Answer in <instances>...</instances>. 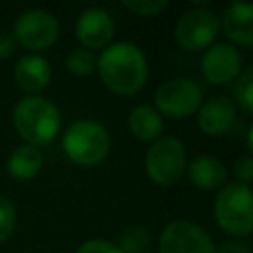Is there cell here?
I'll use <instances>...</instances> for the list:
<instances>
[{
  "instance_id": "ac0fdd59",
  "label": "cell",
  "mask_w": 253,
  "mask_h": 253,
  "mask_svg": "<svg viewBox=\"0 0 253 253\" xmlns=\"http://www.w3.org/2000/svg\"><path fill=\"white\" fill-rule=\"evenodd\" d=\"M121 253H144L150 245V233L144 227H128L121 233L119 243H115Z\"/></svg>"
},
{
  "instance_id": "9c48e42d",
  "label": "cell",
  "mask_w": 253,
  "mask_h": 253,
  "mask_svg": "<svg viewBox=\"0 0 253 253\" xmlns=\"http://www.w3.org/2000/svg\"><path fill=\"white\" fill-rule=\"evenodd\" d=\"M211 237L194 221H170L158 239V253H215Z\"/></svg>"
},
{
  "instance_id": "7a4b0ae2",
  "label": "cell",
  "mask_w": 253,
  "mask_h": 253,
  "mask_svg": "<svg viewBox=\"0 0 253 253\" xmlns=\"http://www.w3.org/2000/svg\"><path fill=\"white\" fill-rule=\"evenodd\" d=\"M12 121L16 132L26 140V144L36 148L49 144L61 128V113L57 105L38 95L20 99L14 105Z\"/></svg>"
},
{
  "instance_id": "7c38bea8",
  "label": "cell",
  "mask_w": 253,
  "mask_h": 253,
  "mask_svg": "<svg viewBox=\"0 0 253 253\" xmlns=\"http://www.w3.org/2000/svg\"><path fill=\"white\" fill-rule=\"evenodd\" d=\"M235 121V103L225 95L210 97L198 109V126L204 134L219 136L229 130Z\"/></svg>"
},
{
  "instance_id": "603a6c76",
  "label": "cell",
  "mask_w": 253,
  "mask_h": 253,
  "mask_svg": "<svg viewBox=\"0 0 253 253\" xmlns=\"http://www.w3.org/2000/svg\"><path fill=\"white\" fill-rule=\"evenodd\" d=\"M233 174H235V182H241V184H247L253 180V158L251 154H243L235 160L233 164Z\"/></svg>"
},
{
  "instance_id": "5b68a950",
  "label": "cell",
  "mask_w": 253,
  "mask_h": 253,
  "mask_svg": "<svg viewBox=\"0 0 253 253\" xmlns=\"http://www.w3.org/2000/svg\"><path fill=\"white\" fill-rule=\"evenodd\" d=\"M144 168L158 186L176 184L186 170V150L176 136H160L146 150Z\"/></svg>"
},
{
  "instance_id": "30bf717a",
  "label": "cell",
  "mask_w": 253,
  "mask_h": 253,
  "mask_svg": "<svg viewBox=\"0 0 253 253\" xmlns=\"http://www.w3.org/2000/svg\"><path fill=\"white\" fill-rule=\"evenodd\" d=\"M202 73L213 85H223L241 73V53L231 43H213L202 55Z\"/></svg>"
},
{
  "instance_id": "277c9868",
  "label": "cell",
  "mask_w": 253,
  "mask_h": 253,
  "mask_svg": "<svg viewBox=\"0 0 253 253\" xmlns=\"http://www.w3.org/2000/svg\"><path fill=\"white\" fill-rule=\"evenodd\" d=\"M213 215L217 225L231 233L245 237L253 229V194L247 184H225L213 202Z\"/></svg>"
},
{
  "instance_id": "7402d4cb",
  "label": "cell",
  "mask_w": 253,
  "mask_h": 253,
  "mask_svg": "<svg viewBox=\"0 0 253 253\" xmlns=\"http://www.w3.org/2000/svg\"><path fill=\"white\" fill-rule=\"evenodd\" d=\"M123 6L136 16H154L160 14L168 2L166 0H123Z\"/></svg>"
},
{
  "instance_id": "e0dca14e",
  "label": "cell",
  "mask_w": 253,
  "mask_h": 253,
  "mask_svg": "<svg viewBox=\"0 0 253 253\" xmlns=\"http://www.w3.org/2000/svg\"><path fill=\"white\" fill-rule=\"evenodd\" d=\"M128 128L138 140L154 142L156 138H160L164 125H162V117L158 115V111L154 107L136 105L128 115Z\"/></svg>"
},
{
  "instance_id": "6da1fadb",
  "label": "cell",
  "mask_w": 253,
  "mask_h": 253,
  "mask_svg": "<svg viewBox=\"0 0 253 253\" xmlns=\"http://www.w3.org/2000/svg\"><path fill=\"white\" fill-rule=\"evenodd\" d=\"M97 71L105 87L115 95H134L146 83L148 61L136 43L117 42L103 49Z\"/></svg>"
},
{
  "instance_id": "2e32d148",
  "label": "cell",
  "mask_w": 253,
  "mask_h": 253,
  "mask_svg": "<svg viewBox=\"0 0 253 253\" xmlns=\"http://www.w3.org/2000/svg\"><path fill=\"white\" fill-rule=\"evenodd\" d=\"M42 164H43V156L40 148L30 144H20L10 152L6 168L10 176L16 180H32L42 170Z\"/></svg>"
},
{
  "instance_id": "44dd1931",
  "label": "cell",
  "mask_w": 253,
  "mask_h": 253,
  "mask_svg": "<svg viewBox=\"0 0 253 253\" xmlns=\"http://www.w3.org/2000/svg\"><path fill=\"white\" fill-rule=\"evenodd\" d=\"M16 229V208L6 198L0 196V243H4Z\"/></svg>"
},
{
  "instance_id": "d6986e66",
  "label": "cell",
  "mask_w": 253,
  "mask_h": 253,
  "mask_svg": "<svg viewBox=\"0 0 253 253\" xmlns=\"http://www.w3.org/2000/svg\"><path fill=\"white\" fill-rule=\"evenodd\" d=\"M65 65L67 69L73 73V75H91L95 69H97V57L91 49L87 47H75L67 53V59H65Z\"/></svg>"
},
{
  "instance_id": "484cf974",
  "label": "cell",
  "mask_w": 253,
  "mask_h": 253,
  "mask_svg": "<svg viewBox=\"0 0 253 253\" xmlns=\"http://www.w3.org/2000/svg\"><path fill=\"white\" fill-rule=\"evenodd\" d=\"M215 253H251L249 245L241 239H229L225 241L219 249H215Z\"/></svg>"
},
{
  "instance_id": "cb8c5ba5",
  "label": "cell",
  "mask_w": 253,
  "mask_h": 253,
  "mask_svg": "<svg viewBox=\"0 0 253 253\" xmlns=\"http://www.w3.org/2000/svg\"><path fill=\"white\" fill-rule=\"evenodd\" d=\"M75 253H121L119 247L107 239H89L77 247Z\"/></svg>"
},
{
  "instance_id": "5bb4252c",
  "label": "cell",
  "mask_w": 253,
  "mask_h": 253,
  "mask_svg": "<svg viewBox=\"0 0 253 253\" xmlns=\"http://www.w3.org/2000/svg\"><path fill=\"white\" fill-rule=\"evenodd\" d=\"M14 81L26 93H40L51 81V65L42 55H24L14 65Z\"/></svg>"
},
{
  "instance_id": "d4e9b609",
  "label": "cell",
  "mask_w": 253,
  "mask_h": 253,
  "mask_svg": "<svg viewBox=\"0 0 253 253\" xmlns=\"http://www.w3.org/2000/svg\"><path fill=\"white\" fill-rule=\"evenodd\" d=\"M14 47H16V40H14V36H12L10 32L0 30V61L6 59V57H10L12 51H14Z\"/></svg>"
},
{
  "instance_id": "8992f818",
  "label": "cell",
  "mask_w": 253,
  "mask_h": 253,
  "mask_svg": "<svg viewBox=\"0 0 253 253\" xmlns=\"http://www.w3.org/2000/svg\"><path fill=\"white\" fill-rule=\"evenodd\" d=\"M12 36L22 47L30 51H42L55 43L59 36V22L47 10L30 8L16 18Z\"/></svg>"
},
{
  "instance_id": "3957f363",
  "label": "cell",
  "mask_w": 253,
  "mask_h": 253,
  "mask_svg": "<svg viewBox=\"0 0 253 253\" xmlns=\"http://www.w3.org/2000/svg\"><path fill=\"white\" fill-rule=\"evenodd\" d=\"M63 150L71 162L79 166H95L107 158L111 150V134L99 121L79 119L65 128Z\"/></svg>"
},
{
  "instance_id": "9a60e30c",
  "label": "cell",
  "mask_w": 253,
  "mask_h": 253,
  "mask_svg": "<svg viewBox=\"0 0 253 253\" xmlns=\"http://www.w3.org/2000/svg\"><path fill=\"white\" fill-rule=\"evenodd\" d=\"M188 178L200 190H215L225 182L227 170L213 154H198L188 166Z\"/></svg>"
},
{
  "instance_id": "4fadbf2b",
  "label": "cell",
  "mask_w": 253,
  "mask_h": 253,
  "mask_svg": "<svg viewBox=\"0 0 253 253\" xmlns=\"http://www.w3.org/2000/svg\"><path fill=\"white\" fill-rule=\"evenodd\" d=\"M219 28L223 34L241 47L253 45V6L247 2H231L223 18L219 20Z\"/></svg>"
},
{
  "instance_id": "4316f807",
  "label": "cell",
  "mask_w": 253,
  "mask_h": 253,
  "mask_svg": "<svg viewBox=\"0 0 253 253\" xmlns=\"http://www.w3.org/2000/svg\"><path fill=\"white\" fill-rule=\"evenodd\" d=\"M245 144H247V150L251 152V150H253V126L247 128V142H245Z\"/></svg>"
},
{
  "instance_id": "8fae6325",
  "label": "cell",
  "mask_w": 253,
  "mask_h": 253,
  "mask_svg": "<svg viewBox=\"0 0 253 253\" xmlns=\"http://www.w3.org/2000/svg\"><path fill=\"white\" fill-rule=\"evenodd\" d=\"M115 34V22L103 8H87L75 22V36L87 49H105Z\"/></svg>"
},
{
  "instance_id": "ffe728a7",
  "label": "cell",
  "mask_w": 253,
  "mask_h": 253,
  "mask_svg": "<svg viewBox=\"0 0 253 253\" xmlns=\"http://www.w3.org/2000/svg\"><path fill=\"white\" fill-rule=\"evenodd\" d=\"M235 99L237 105L245 111V113H253V67H245L239 75H237V83H235Z\"/></svg>"
},
{
  "instance_id": "52a82bcc",
  "label": "cell",
  "mask_w": 253,
  "mask_h": 253,
  "mask_svg": "<svg viewBox=\"0 0 253 253\" xmlns=\"http://www.w3.org/2000/svg\"><path fill=\"white\" fill-rule=\"evenodd\" d=\"M202 105V89L196 81L176 77L164 81L154 93V109L170 119H184L196 113Z\"/></svg>"
},
{
  "instance_id": "ba28073f",
  "label": "cell",
  "mask_w": 253,
  "mask_h": 253,
  "mask_svg": "<svg viewBox=\"0 0 253 253\" xmlns=\"http://www.w3.org/2000/svg\"><path fill=\"white\" fill-rule=\"evenodd\" d=\"M217 34H219V16L206 8H194L190 12H184L174 26L176 42L190 51H200L210 47Z\"/></svg>"
}]
</instances>
